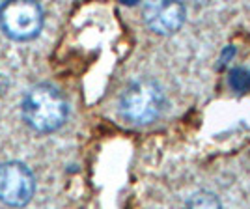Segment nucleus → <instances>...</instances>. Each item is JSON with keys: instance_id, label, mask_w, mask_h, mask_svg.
I'll return each mask as SVG.
<instances>
[{"instance_id": "f257e3e1", "label": "nucleus", "mask_w": 250, "mask_h": 209, "mask_svg": "<svg viewBox=\"0 0 250 209\" xmlns=\"http://www.w3.org/2000/svg\"><path fill=\"white\" fill-rule=\"evenodd\" d=\"M21 108L24 122L40 133L60 129L67 118V103L63 95L51 84L34 86L24 95Z\"/></svg>"}, {"instance_id": "f03ea898", "label": "nucleus", "mask_w": 250, "mask_h": 209, "mask_svg": "<svg viewBox=\"0 0 250 209\" xmlns=\"http://www.w3.org/2000/svg\"><path fill=\"white\" fill-rule=\"evenodd\" d=\"M165 94L161 86L149 79L135 81L125 88L120 97V112L127 122L144 125L153 122L163 112Z\"/></svg>"}, {"instance_id": "7ed1b4c3", "label": "nucleus", "mask_w": 250, "mask_h": 209, "mask_svg": "<svg viewBox=\"0 0 250 209\" xmlns=\"http://www.w3.org/2000/svg\"><path fill=\"white\" fill-rule=\"evenodd\" d=\"M2 30L17 42L36 38L43 26L42 6L36 2H8L0 6Z\"/></svg>"}, {"instance_id": "20e7f679", "label": "nucleus", "mask_w": 250, "mask_h": 209, "mask_svg": "<svg viewBox=\"0 0 250 209\" xmlns=\"http://www.w3.org/2000/svg\"><path fill=\"white\" fill-rule=\"evenodd\" d=\"M36 188V181L28 168L19 161L0 165V200L11 208L28 204Z\"/></svg>"}, {"instance_id": "39448f33", "label": "nucleus", "mask_w": 250, "mask_h": 209, "mask_svg": "<svg viewBox=\"0 0 250 209\" xmlns=\"http://www.w3.org/2000/svg\"><path fill=\"white\" fill-rule=\"evenodd\" d=\"M144 21L157 34H174L185 22L181 2H149L144 8Z\"/></svg>"}, {"instance_id": "423d86ee", "label": "nucleus", "mask_w": 250, "mask_h": 209, "mask_svg": "<svg viewBox=\"0 0 250 209\" xmlns=\"http://www.w3.org/2000/svg\"><path fill=\"white\" fill-rule=\"evenodd\" d=\"M187 209H222V208H220L219 198L213 192L200 190V192L190 196V200L187 202Z\"/></svg>"}, {"instance_id": "0eeeda50", "label": "nucleus", "mask_w": 250, "mask_h": 209, "mask_svg": "<svg viewBox=\"0 0 250 209\" xmlns=\"http://www.w3.org/2000/svg\"><path fill=\"white\" fill-rule=\"evenodd\" d=\"M229 84L233 90H237L241 94L250 92V69L247 67H237L229 75Z\"/></svg>"}]
</instances>
